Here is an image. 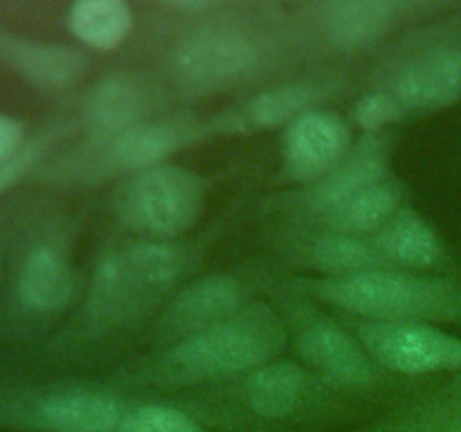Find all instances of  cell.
Returning <instances> with one entry per match:
<instances>
[{"label":"cell","mask_w":461,"mask_h":432,"mask_svg":"<svg viewBox=\"0 0 461 432\" xmlns=\"http://www.w3.org/2000/svg\"><path fill=\"white\" fill-rule=\"evenodd\" d=\"M133 12L122 0H79L68 12V30L86 48L108 52L129 39Z\"/></svg>","instance_id":"20"},{"label":"cell","mask_w":461,"mask_h":432,"mask_svg":"<svg viewBox=\"0 0 461 432\" xmlns=\"http://www.w3.org/2000/svg\"><path fill=\"white\" fill-rule=\"evenodd\" d=\"M385 178V153L374 138H365L347 153L345 160L320 183L315 192V207L327 214L331 207L349 198L351 194Z\"/></svg>","instance_id":"21"},{"label":"cell","mask_w":461,"mask_h":432,"mask_svg":"<svg viewBox=\"0 0 461 432\" xmlns=\"http://www.w3.org/2000/svg\"><path fill=\"white\" fill-rule=\"evenodd\" d=\"M196 122L183 117L142 122L108 140H93V162L99 174H140L151 166L165 165L178 148L192 142Z\"/></svg>","instance_id":"6"},{"label":"cell","mask_w":461,"mask_h":432,"mask_svg":"<svg viewBox=\"0 0 461 432\" xmlns=\"http://www.w3.org/2000/svg\"><path fill=\"white\" fill-rule=\"evenodd\" d=\"M18 297L34 313H57L72 297V273L52 248H36L18 273Z\"/></svg>","instance_id":"15"},{"label":"cell","mask_w":461,"mask_h":432,"mask_svg":"<svg viewBox=\"0 0 461 432\" xmlns=\"http://www.w3.org/2000/svg\"><path fill=\"white\" fill-rule=\"evenodd\" d=\"M349 151V126L331 111L313 108L284 130V166L293 178L304 183L327 178Z\"/></svg>","instance_id":"7"},{"label":"cell","mask_w":461,"mask_h":432,"mask_svg":"<svg viewBox=\"0 0 461 432\" xmlns=\"http://www.w3.org/2000/svg\"><path fill=\"white\" fill-rule=\"evenodd\" d=\"M241 309L243 284L230 274H207L176 295L167 310V327L185 338L232 318Z\"/></svg>","instance_id":"11"},{"label":"cell","mask_w":461,"mask_h":432,"mask_svg":"<svg viewBox=\"0 0 461 432\" xmlns=\"http://www.w3.org/2000/svg\"><path fill=\"white\" fill-rule=\"evenodd\" d=\"M43 140H32V142H25V147L16 153L14 158H9L7 162L0 165V194L5 189L12 187L21 176H25L30 171V166L34 165L36 160L41 158L43 153Z\"/></svg>","instance_id":"26"},{"label":"cell","mask_w":461,"mask_h":432,"mask_svg":"<svg viewBox=\"0 0 461 432\" xmlns=\"http://www.w3.org/2000/svg\"><path fill=\"white\" fill-rule=\"evenodd\" d=\"M313 286L324 302L347 313L372 318V322L461 320V288L444 279L381 268L329 277Z\"/></svg>","instance_id":"2"},{"label":"cell","mask_w":461,"mask_h":432,"mask_svg":"<svg viewBox=\"0 0 461 432\" xmlns=\"http://www.w3.org/2000/svg\"><path fill=\"white\" fill-rule=\"evenodd\" d=\"M284 342L282 322L268 306H243L232 318L180 338L165 356L162 367L176 382L214 381L255 372L275 360Z\"/></svg>","instance_id":"1"},{"label":"cell","mask_w":461,"mask_h":432,"mask_svg":"<svg viewBox=\"0 0 461 432\" xmlns=\"http://www.w3.org/2000/svg\"><path fill=\"white\" fill-rule=\"evenodd\" d=\"M385 261L403 268H430L441 259V241L435 230L414 212H399L374 241Z\"/></svg>","instance_id":"17"},{"label":"cell","mask_w":461,"mask_h":432,"mask_svg":"<svg viewBox=\"0 0 461 432\" xmlns=\"http://www.w3.org/2000/svg\"><path fill=\"white\" fill-rule=\"evenodd\" d=\"M205 183L185 166L158 165L126 178L117 194V214L126 225L153 237H178L198 223Z\"/></svg>","instance_id":"3"},{"label":"cell","mask_w":461,"mask_h":432,"mask_svg":"<svg viewBox=\"0 0 461 432\" xmlns=\"http://www.w3.org/2000/svg\"><path fill=\"white\" fill-rule=\"evenodd\" d=\"M180 270L183 256L167 243L129 246L97 268L90 306L102 318H126L174 286Z\"/></svg>","instance_id":"4"},{"label":"cell","mask_w":461,"mask_h":432,"mask_svg":"<svg viewBox=\"0 0 461 432\" xmlns=\"http://www.w3.org/2000/svg\"><path fill=\"white\" fill-rule=\"evenodd\" d=\"M399 198L401 194L394 183L383 178L331 207L327 212V223L331 225V232L356 234V237L381 232L399 214Z\"/></svg>","instance_id":"19"},{"label":"cell","mask_w":461,"mask_h":432,"mask_svg":"<svg viewBox=\"0 0 461 432\" xmlns=\"http://www.w3.org/2000/svg\"><path fill=\"white\" fill-rule=\"evenodd\" d=\"M0 58L18 75L48 88L72 86L88 70V58L81 50L59 43H39L0 30Z\"/></svg>","instance_id":"12"},{"label":"cell","mask_w":461,"mask_h":432,"mask_svg":"<svg viewBox=\"0 0 461 432\" xmlns=\"http://www.w3.org/2000/svg\"><path fill=\"white\" fill-rule=\"evenodd\" d=\"M457 432H461V417H459V423H457Z\"/></svg>","instance_id":"28"},{"label":"cell","mask_w":461,"mask_h":432,"mask_svg":"<svg viewBox=\"0 0 461 432\" xmlns=\"http://www.w3.org/2000/svg\"><path fill=\"white\" fill-rule=\"evenodd\" d=\"M117 432H203L192 417L169 405H142L126 412Z\"/></svg>","instance_id":"24"},{"label":"cell","mask_w":461,"mask_h":432,"mask_svg":"<svg viewBox=\"0 0 461 432\" xmlns=\"http://www.w3.org/2000/svg\"><path fill=\"white\" fill-rule=\"evenodd\" d=\"M255 43L234 32H212L185 40L174 54L180 76L192 84L216 86L246 75L255 66Z\"/></svg>","instance_id":"10"},{"label":"cell","mask_w":461,"mask_h":432,"mask_svg":"<svg viewBox=\"0 0 461 432\" xmlns=\"http://www.w3.org/2000/svg\"><path fill=\"white\" fill-rule=\"evenodd\" d=\"M403 115V108L399 106L396 97L392 93H369L356 104L354 117L358 126L365 130H376L381 126L392 124L394 120Z\"/></svg>","instance_id":"25"},{"label":"cell","mask_w":461,"mask_h":432,"mask_svg":"<svg viewBox=\"0 0 461 432\" xmlns=\"http://www.w3.org/2000/svg\"><path fill=\"white\" fill-rule=\"evenodd\" d=\"M147 112V93L126 75H113L93 86L84 102V124L93 140H108L140 126Z\"/></svg>","instance_id":"14"},{"label":"cell","mask_w":461,"mask_h":432,"mask_svg":"<svg viewBox=\"0 0 461 432\" xmlns=\"http://www.w3.org/2000/svg\"><path fill=\"white\" fill-rule=\"evenodd\" d=\"M25 147V130L23 124L14 117L0 112V165L7 162L9 158L16 156Z\"/></svg>","instance_id":"27"},{"label":"cell","mask_w":461,"mask_h":432,"mask_svg":"<svg viewBox=\"0 0 461 432\" xmlns=\"http://www.w3.org/2000/svg\"><path fill=\"white\" fill-rule=\"evenodd\" d=\"M396 7L385 0H340L324 12V32L340 48H358L381 39L394 25Z\"/></svg>","instance_id":"16"},{"label":"cell","mask_w":461,"mask_h":432,"mask_svg":"<svg viewBox=\"0 0 461 432\" xmlns=\"http://www.w3.org/2000/svg\"><path fill=\"white\" fill-rule=\"evenodd\" d=\"M304 382V372L295 363L270 360L250 372L246 382V400L259 417L284 418L300 405Z\"/></svg>","instance_id":"18"},{"label":"cell","mask_w":461,"mask_h":432,"mask_svg":"<svg viewBox=\"0 0 461 432\" xmlns=\"http://www.w3.org/2000/svg\"><path fill=\"white\" fill-rule=\"evenodd\" d=\"M358 336L369 358L392 372H461V338L430 322H367Z\"/></svg>","instance_id":"5"},{"label":"cell","mask_w":461,"mask_h":432,"mask_svg":"<svg viewBox=\"0 0 461 432\" xmlns=\"http://www.w3.org/2000/svg\"><path fill=\"white\" fill-rule=\"evenodd\" d=\"M297 351L340 385H367L374 381V364L365 346L329 322L306 327L297 338Z\"/></svg>","instance_id":"13"},{"label":"cell","mask_w":461,"mask_h":432,"mask_svg":"<svg viewBox=\"0 0 461 432\" xmlns=\"http://www.w3.org/2000/svg\"><path fill=\"white\" fill-rule=\"evenodd\" d=\"M309 111H313V90L302 84L266 90L246 106L248 120L259 129L288 126Z\"/></svg>","instance_id":"23"},{"label":"cell","mask_w":461,"mask_h":432,"mask_svg":"<svg viewBox=\"0 0 461 432\" xmlns=\"http://www.w3.org/2000/svg\"><path fill=\"white\" fill-rule=\"evenodd\" d=\"M313 261L318 268L329 270L333 277H349V274L381 270L387 264L374 243H367L356 234L331 232L318 238L313 246Z\"/></svg>","instance_id":"22"},{"label":"cell","mask_w":461,"mask_h":432,"mask_svg":"<svg viewBox=\"0 0 461 432\" xmlns=\"http://www.w3.org/2000/svg\"><path fill=\"white\" fill-rule=\"evenodd\" d=\"M403 112H432L461 99V45L446 43L419 54L390 90Z\"/></svg>","instance_id":"8"},{"label":"cell","mask_w":461,"mask_h":432,"mask_svg":"<svg viewBox=\"0 0 461 432\" xmlns=\"http://www.w3.org/2000/svg\"><path fill=\"white\" fill-rule=\"evenodd\" d=\"M126 410L99 392H57L36 400L23 423L41 432H117Z\"/></svg>","instance_id":"9"}]
</instances>
